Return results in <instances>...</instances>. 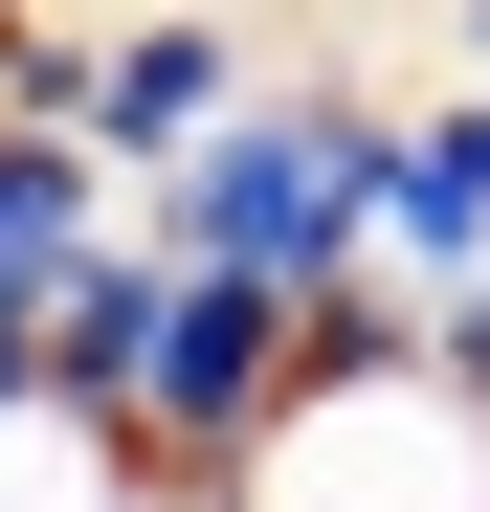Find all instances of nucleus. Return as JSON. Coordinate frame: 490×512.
Masks as SVG:
<instances>
[{"mask_svg":"<svg viewBox=\"0 0 490 512\" xmlns=\"http://www.w3.org/2000/svg\"><path fill=\"white\" fill-rule=\"evenodd\" d=\"M268 512H490V379L446 357L424 312H335L245 446Z\"/></svg>","mask_w":490,"mask_h":512,"instance_id":"nucleus-2","label":"nucleus"},{"mask_svg":"<svg viewBox=\"0 0 490 512\" xmlns=\"http://www.w3.org/2000/svg\"><path fill=\"white\" fill-rule=\"evenodd\" d=\"M379 112L401 90H357V67H245L223 134L134 179V223H179V245H223V268H268L312 312H379L357 290V245H379Z\"/></svg>","mask_w":490,"mask_h":512,"instance_id":"nucleus-1","label":"nucleus"},{"mask_svg":"<svg viewBox=\"0 0 490 512\" xmlns=\"http://www.w3.org/2000/svg\"><path fill=\"white\" fill-rule=\"evenodd\" d=\"M468 245H490V67H446V90H401V112H379V245H357V290H379V312H424Z\"/></svg>","mask_w":490,"mask_h":512,"instance_id":"nucleus-4","label":"nucleus"},{"mask_svg":"<svg viewBox=\"0 0 490 512\" xmlns=\"http://www.w3.org/2000/svg\"><path fill=\"white\" fill-rule=\"evenodd\" d=\"M312 290H268V268H223V245H179L156 223V334H134V446H156V512L179 490H245V446H268V401H290V357H312Z\"/></svg>","mask_w":490,"mask_h":512,"instance_id":"nucleus-3","label":"nucleus"},{"mask_svg":"<svg viewBox=\"0 0 490 512\" xmlns=\"http://www.w3.org/2000/svg\"><path fill=\"white\" fill-rule=\"evenodd\" d=\"M446 45H468V67H490V0H446Z\"/></svg>","mask_w":490,"mask_h":512,"instance_id":"nucleus-5","label":"nucleus"}]
</instances>
